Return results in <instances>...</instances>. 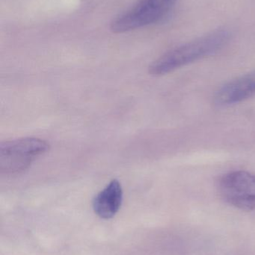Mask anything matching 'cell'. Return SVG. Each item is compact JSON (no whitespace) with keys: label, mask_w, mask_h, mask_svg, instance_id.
I'll return each instance as SVG.
<instances>
[{"label":"cell","mask_w":255,"mask_h":255,"mask_svg":"<svg viewBox=\"0 0 255 255\" xmlns=\"http://www.w3.org/2000/svg\"><path fill=\"white\" fill-rule=\"evenodd\" d=\"M231 33L228 30L220 29L181 45L154 61L150 65L149 73L152 76H163L214 55L229 43Z\"/></svg>","instance_id":"cell-1"},{"label":"cell","mask_w":255,"mask_h":255,"mask_svg":"<svg viewBox=\"0 0 255 255\" xmlns=\"http://www.w3.org/2000/svg\"><path fill=\"white\" fill-rule=\"evenodd\" d=\"M49 149V144L36 137H25L2 142L0 145L1 173L16 174L28 169L37 157Z\"/></svg>","instance_id":"cell-2"},{"label":"cell","mask_w":255,"mask_h":255,"mask_svg":"<svg viewBox=\"0 0 255 255\" xmlns=\"http://www.w3.org/2000/svg\"><path fill=\"white\" fill-rule=\"evenodd\" d=\"M177 0H139L133 7L111 23L114 33H124L152 25L161 20Z\"/></svg>","instance_id":"cell-3"},{"label":"cell","mask_w":255,"mask_h":255,"mask_svg":"<svg viewBox=\"0 0 255 255\" xmlns=\"http://www.w3.org/2000/svg\"><path fill=\"white\" fill-rule=\"evenodd\" d=\"M218 190L225 202L241 211H255V175L234 171L219 180Z\"/></svg>","instance_id":"cell-4"},{"label":"cell","mask_w":255,"mask_h":255,"mask_svg":"<svg viewBox=\"0 0 255 255\" xmlns=\"http://www.w3.org/2000/svg\"><path fill=\"white\" fill-rule=\"evenodd\" d=\"M255 96V70L243 75L223 85L214 96V103L227 107L242 103Z\"/></svg>","instance_id":"cell-5"},{"label":"cell","mask_w":255,"mask_h":255,"mask_svg":"<svg viewBox=\"0 0 255 255\" xmlns=\"http://www.w3.org/2000/svg\"><path fill=\"white\" fill-rule=\"evenodd\" d=\"M123 201V190L121 183L112 180L93 200L94 213L103 220L115 217L121 208Z\"/></svg>","instance_id":"cell-6"}]
</instances>
